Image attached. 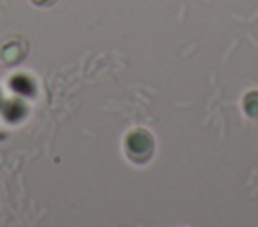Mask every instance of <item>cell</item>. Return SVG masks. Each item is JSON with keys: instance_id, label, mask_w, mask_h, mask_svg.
<instances>
[{"instance_id": "1", "label": "cell", "mask_w": 258, "mask_h": 227, "mask_svg": "<svg viewBox=\"0 0 258 227\" xmlns=\"http://www.w3.org/2000/svg\"><path fill=\"white\" fill-rule=\"evenodd\" d=\"M153 151H155V141H153L149 131L135 129V131L127 133V137H125V155L131 163H135V165L147 163L153 157Z\"/></svg>"}, {"instance_id": "2", "label": "cell", "mask_w": 258, "mask_h": 227, "mask_svg": "<svg viewBox=\"0 0 258 227\" xmlns=\"http://www.w3.org/2000/svg\"><path fill=\"white\" fill-rule=\"evenodd\" d=\"M242 108L248 117L252 119H258V90H250L244 94L242 98Z\"/></svg>"}]
</instances>
